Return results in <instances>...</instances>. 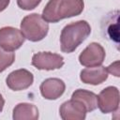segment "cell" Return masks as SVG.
<instances>
[{
	"label": "cell",
	"mask_w": 120,
	"mask_h": 120,
	"mask_svg": "<svg viewBox=\"0 0 120 120\" xmlns=\"http://www.w3.org/2000/svg\"><path fill=\"white\" fill-rule=\"evenodd\" d=\"M105 59L104 48L97 42L90 43L79 55V61L81 65L84 67H96L100 66Z\"/></svg>",
	"instance_id": "8992f818"
},
{
	"label": "cell",
	"mask_w": 120,
	"mask_h": 120,
	"mask_svg": "<svg viewBox=\"0 0 120 120\" xmlns=\"http://www.w3.org/2000/svg\"><path fill=\"white\" fill-rule=\"evenodd\" d=\"M91 33V27L86 21H78L66 25L60 35L61 51L70 53L82 43Z\"/></svg>",
	"instance_id": "7a4b0ae2"
},
{
	"label": "cell",
	"mask_w": 120,
	"mask_h": 120,
	"mask_svg": "<svg viewBox=\"0 0 120 120\" xmlns=\"http://www.w3.org/2000/svg\"><path fill=\"white\" fill-rule=\"evenodd\" d=\"M21 31L25 38L37 42L43 39L49 31V24L42 16L38 13H32L25 16L21 22Z\"/></svg>",
	"instance_id": "3957f363"
},
{
	"label": "cell",
	"mask_w": 120,
	"mask_h": 120,
	"mask_svg": "<svg viewBox=\"0 0 120 120\" xmlns=\"http://www.w3.org/2000/svg\"><path fill=\"white\" fill-rule=\"evenodd\" d=\"M71 98L82 103L87 112H92L98 108V96L91 91L78 89L73 92Z\"/></svg>",
	"instance_id": "4fadbf2b"
},
{
	"label": "cell",
	"mask_w": 120,
	"mask_h": 120,
	"mask_svg": "<svg viewBox=\"0 0 120 120\" xmlns=\"http://www.w3.org/2000/svg\"><path fill=\"white\" fill-rule=\"evenodd\" d=\"M118 11H115L114 13H112L106 20H105V25L106 27L104 28V32L106 36L115 42L118 45L119 42V34H118Z\"/></svg>",
	"instance_id": "5bb4252c"
},
{
	"label": "cell",
	"mask_w": 120,
	"mask_h": 120,
	"mask_svg": "<svg viewBox=\"0 0 120 120\" xmlns=\"http://www.w3.org/2000/svg\"><path fill=\"white\" fill-rule=\"evenodd\" d=\"M24 40L22 32L17 28L6 26L0 29V47L6 51L13 52L19 49Z\"/></svg>",
	"instance_id": "277c9868"
},
{
	"label": "cell",
	"mask_w": 120,
	"mask_h": 120,
	"mask_svg": "<svg viewBox=\"0 0 120 120\" xmlns=\"http://www.w3.org/2000/svg\"><path fill=\"white\" fill-rule=\"evenodd\" d=\"M4 105H5V100H4L3 97H2V95L0 94V112H2V110L4 108Z\"/></svg>",
	"instance_id": "d6986e66"
},
{
	"label": "cell",
	"mask_w": 120,
	"mask_h": 120,
	"mask_svg": "<svg viewBox=\"0 0 120 120\" xmlns=\"http://www.w3.org/2000/svg\"><path fill=\"white\" fill-rule=\"evenodd\" d=\"M98 106L101 112H114L119 107V91L114 86L104 88L98 96Z\"/></svg>",
	"instance_id": "52a82bcc"
},
{
	"label": "cell",
	"mask_w": 120,
	"mask_h": 120,
	"mask_svg": "<svg viewBox=\"0 0 120 120\" xmlns=\"http://www.w3.org/2000/svg\"><path fill=\"white\" fill-rule=\"evenodd\" d=\"M14 120H37L38 118V108L31 103H19L13 109Z\"/></svg>",
	"instance_id": "7c38bea8"
},
{
	"label": "cell",
	"mask_w": 120,
	"mask_h": 120,
	"mask_svg": "<svg viewBox=\"0 0 120 120\" xmlns=\"http://www.w3.org/2000/svg\"><path fill=\"white\" fill-rule=\"evenodd\" d=\"M15 60V54L0 47V72H3L7 68L11 66Z\"/></svg>",
	"instance_id": "9a60e30c"
},
{
	"label": "cell",
	"mask_w": 120,
	"mask_h": 120,
	"mask_svg": "<svg viewBox=\"0 0 120 120\" xmlns=\"http://www.w3.org/2000/svg\"><path fill=\"white\" fill-rule=\"evenodd\" d=\"M80 78L82 82L92 85H98L102 83L108 78V71L105 67L96 66L89 67L81 71Z\"/></svg>",
	"instance_id": "8fae6325"
},
{
	"label": "cell",
	"mask_w": 120,
	"mask_h": 120,
	"mask_svg": "<svg viewBox=\"0 0 120 120\" xmlns=\"http://www.w3.org/2000/svg\"><path fill=\"white\" fill-rule=\"evenodd\" d=\"M39 89L44 98L53 100L64 94L66 85L65 82L58 78H49L41 82Z\"/></svg>",
	"instance_id": "30bf717a"
},
{
	"label": "cell",
	"mask_w": 120,
	"mask_h": 120,
	"mask_svg": "<svg viewBox=\"0 0 120 120\" xmlns=\"http://www.w3.org/2000/svg\"><path fill=\"white\" fill-rule=\"evenodd\" d=\"M119 61H115L114 63H112V64H111L109 67H107L106 68V69H107V71H108V73H111V74H112V75H114V76H116V77H119L120 76V67H119Z\"/></svg>",
	"instance_id": "e0dca14e"
},
{
	"label": "cell",
	"mask_w": 120,
	"mask_h": 120,
	"mask_svg": "<svg viewBox=\"0 0 120 120\" xmlns=\"http://www.w3.org/2000/svg\"><path fill=\"white\" fill-rule=\"evenodd\" d=\"M9 2H10V0H0V12L5 10L8 8Z\"/></svg>",
	"instance_id": "ac0fdd59"
},
{
	"label": "cell",
	"mask_w": 120,
	"mask_h": 120,
	"mask_svg": "<svg viewBox=\"0 0 120 120\" xmlns=\"http://www.w3.org/2000/svg\"><path fill=\"white\" fill-rule=\"evenodd\" d=\"M83 8V0H50L42 11V18L47 22H57L80 15Z\"/></svg>",
	"instance_id": "6da1fadb"
},
{
	"label": "cell",
	"mask_w": 120,
	"mask_h": 120,
	"mask_svg": "<svg viewBox=\"0 0 120 120\" xmlns=\"http://www.w3.org/2000/svg\"><path fill=\"white\" fill-rule=\"evenodd\" d=\"M34 82L33 74L27 69L21 68L12 71L7 77L6 82L8 88L13 91H21L28 88Z\"/></svg>",
	"instance_id": "ba28073f"
},
{
	"label": "cell",
	"mask_w": 120,
	"mask_h": 120,
	"mask_svg": "<svg viewBox=\"0 0 120 120\" xmlns=\"http://www.w3.org/2000/svg\"><path fill=\"white\" fill-rule=\"evenodd\" d=\"M32 65L40 70H52L63 67L64 58L58 53L40 52L33 55Z\"/></svg>",
	"instance_id": "5b68a950"
},
{
	"label": "cell",
	"mask_w": 120,
	"mask_h": 120,
	"mask_svg": "<svg viewBox=\"0 0 120 120\" xmlns=\"http://www.w3.org/2000/svg\"><path fill=\"white\" fill-rule=\"evenodd\" d=\"M59 112L63 120H83L87 111L82 103L71 98L61 105Z\"/></svg>",
	"instance_id": "9c48e42d"
},
{
	"label": "cell",
	"mask_w": 120,
	"mask_h": 120,
	"mask_svg": "<svg viewBox=\"0 0 120 120\" xmlns=\"http://www.w3.org/2000/svg\"><path fill=\"white\" fill-rule=\"evenodd\" d=\"M41 0H17V4L20 8L24 10H31L37 8L40 4Z\"/></svg>",
	"instance_id": "2e32d148"
}]
</instances>
